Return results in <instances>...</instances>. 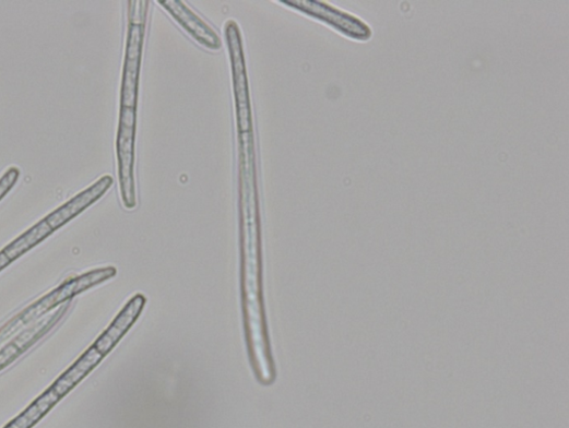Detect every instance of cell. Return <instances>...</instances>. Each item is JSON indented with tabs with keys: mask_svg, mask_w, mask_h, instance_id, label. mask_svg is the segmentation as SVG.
I'll use <instances>...</instances> for the list:
<instances>
[{
	"mask_svg": "<svg viewBox=\"0 0 569 428\" xmlns=\"http://www.w3.org/2000/svg\"><path fill=\"white\" fill-rule=\"evenodd\" d=\"M240 283L245 340L258 383L274 384L276 368L269 336L263 297L261 218L256 148H239Z\"/></svg>",
	"mask_w": 569,
	"mask_h": 428,
	"instance_id": "obj_1",
	"label": "cell"
},
{
	"mask_svg": "<svg viewBox=\"0 0 569 428\" xmlns=\"http://www.w3.org/2000/svg\"><path fill=\"white\" fill-rule=\"evenodd\" d=\"M224 37L229 50L238 134L254 133L246 52L239 24L227 21Z\"/></svg>",
	"mask_w": 569,
	"mask_h": 428,
	"instance_id": "obj_2",
	"label": "cell"
},
{
	"mask_svg": "<svg viewBox=\"0 0 569 428\" xmlns=\"http://www.w3.org/2000/svg\"><path fill=\"white\" fill-rule=\"evenodd\" d=\"M138 110L120 107V120L117 135V157L120 193L126 209L138 205L135 183V140Z\"/></svg>",
	"mask_w": 569,
	"mask_h": 428,
	"instance_id": "obj_3",
	"label": "cell"
},
{
	"mask_svg": "<svg viewBox=\"0 0 569 428\" xmlns=\"http://www.w3.org/2000/svg\"><path fill=\"white\" fill-rule=\"evenodd\" d=\"M118 275L116 266L99 268L83 276L76 277L59 288L55 289L46 297L27 308L20 317L21 324L32 323L35 319L51 310L54 307L64 304L74 296L87 289L98 286Z\"/></svg>",
	"mask_w": 569,
	"mask_h": 428,
	"instance_id": "obj_4",
	"label": "cell"
},
{
	"mask_svg": "<svg viewBox=\"0 0 569 428\" xmlns=\"http://www.w3.org/2000/svg\"><path fill=\"white\" fill-rule=\"evenodd\" d=\"M144 35V25L129 23L120 100L128 109L138 110Z\"/></svg>",
	"mask_w": 569,
	"mask_h": 428,
	"instance_id": "obj_5",
	"label": "cell"
},
{
	"mask_svg": "<svg viewBox=\"0 0 569 428\" xmlns=\"http://www.w3.org/2000/svg\"><path fill=\"white\" fill-rule=\"evenodd\" d=\"M158 5L173 17L199 45L217 51L222 48V40L217 33L198 16L186 3L179 0H165Z\"/></svg>",
	"mask_w": 569,
	"mask_h": 428,
	"instance_id": "obj_6",
	"label": "cell"
},
{
	"mask_svg": "<svg viewBox=\"0 0 569 428\" xmlns=\"http://www.w3.org/2000/svg\"><path fill=\"white\" fill-rule=\"evenodd\" d=\"M114 185L110 176H104L90 188L76 194L66 204L57 207L43 219L54 233L76 218L84 210L97 202Z\"/></svg>",
	"mask_w": 569,
	"mask_h": 428,
	"instance_id": "obj_7",
	"label": "cell"
},
{
	"mask_svg": "<svg viewBox=\"0 0 569 428\" xmlns=\"http://www.w3.org/2000/svg\"><path fill=\"white\" fill-rule=\"evenodd\" d=\"M147 299L143 294L134 295L111 321L109 328L98 337L93 347L106 357L135 325L141 317Z\"/></svg>",
	"mask_w": 569,
	"mask_h": 428,
	"instance_id": "obj_8",
	"label": "cell"
},
{
	"mask_svg": "<svg viewBox=\"0 0 569 428\" xmlns=\"http://www.w3.org/2000/svg\"><path fill=\"white\" fill-rule=\"evenodd\" d=\"M277 4L287 7L315 20L321 21L348 36L360 35L355 17L316 0H281Z\"/></svg>",
	"mask_w": 569,
	"mask_h": 428,
	"instance_id": "obj_9",
	"label": "cell"
},
{
	"mask_svg": "<svg viewBox=\"0 0 569 428\" xmlns=\"http://www.w3.org/2000/svg\"><path fill=\"white\" fill-rule=\"evenodd\" d=\"M105 357L102 356L93 346L87 349L82 357L55 382L51 389L61 399L70 393L87 374L96 368Z\"/></svg>",
	"mask_w": 569,
	"mask_h": 428,
	"instance_id": "obj_10",
	"label": "cell"
},
{
	"mask_svg": "<svg viewBox=\"0 0 569 428\" xmlns=\"http://www.w3.org/2000/svg\"><path fill=\"white\" fill-rule=\"evenodd\" d=\"M67 309L68 307L61 308L59 311H56L50 317L46 318V320H40V323L37 326H34L28 332L17 337L13 343L0 352V370L12 364L27 349V347L32 346L35 341L40 338L48 330H50L56 321H59Z\"/></svg>",
	"mask_w": 569,
	"mask_h": 428,
	"instance_id": "obj_11",
	"label": "cell"
},
{
	"mask_svg": "<svg viewBox=\"0 0 569 428\" xmlns=\"http://www.w3.org/2000/svg\"><path fill=\"white\" fill-rule=\"evenodd\" d=\"M61 400L50 388L5 428H32Z\"/></svg>",
	"mask_w": 569,
	"mask_h": 428,
	"instance_id": "obj_12",
	"label": "cell"
},
{
	"mask_svg": "<svg viewBox=\"0 0 569 428\" xmlns=\"http://www.w3.org/2000/svg\"><path fill=\"white\" fill-rule=\"evenodd\" d=\"M51 234L52 231L48 228L45 222L42 221L12 243H10L3 250V252L12 262L29 251L36 245L40 243Z\"/></svg>",
	"mask_w": 569,
	"mask_h": 428,
	"instance_id": "obj_13",
	"label": "cell"
},
{
	"mask_svg": "<svg viewBox=\"0 0 569 428\" xmlns=\"http://www.w3.org/2000/svg\"><path fill=\"white\" fill-rule=\"evenodd\" d=\"M147 13H149V2H130L129 3V23L145 26Z\"/></svg>",
	"mask_w": 569,
	"mask_h": 428,
	"instance_id": "obj_14",
	"label": "cell"
},
{
	"mask_svg": "<svg viewBox=\"0 0 569 428\" xmlns=\"http://www.w3.org/2000/svg\"><path fill=\"white\" fill-rule=\"evenodd\" d=\"M21 176V171L17 168H11L0 179V201L14 188Z\"/></svg>",
	"mask_w": 569,
	"mask_h": 428,
	"instance_id": "obj_15",
	"label": "cell"
},
{
	"mask_svg": "<svg viewBox=\"0 0 569 428\" xmlns=\"http://www.w3.org/2000/svg\"><path fill=\"white\" fill-rule=\"evenodd\" d=\"M11 263L10 259L4 254V252H0V271H3Z\"/></svg>",
	"mask_w": 569,
	"mask_h": 428,
	"instance_id": "obj_16",
	"label": "cell"
}]
</instances>
